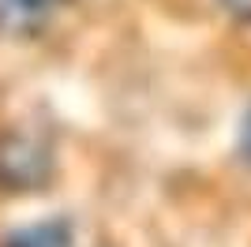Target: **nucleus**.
<instances>
[{
    "instance_id": "obj_4",
    "label": "nucleus",
    "mask_w": 251,
    "mask_h": 247,
    "mask_svg": "<svg viewBox=\"0 0 251 247\" xmlns=\"http://www.w3.org/2000/svg\"><path fill=\"white\" fill-rule=\"evenodd\" d=\"M236 23H251V0H218Z\"/></svg>"
},
{
    "instance_id": "obj_2",
    "label": "nucleus",
    "mask_w": 251,
    "mask_h": 247,
    "mask_svg": "<svg viewBox=\"0 0 251 247\" xmlns=\"http://www.w3.org/2000/svg\"><path fill=\"white\" fill-rule=\"evenodd\" d=\"M72 0H0V34L11 38H30L45 30L49 19Z\"/></svg>"
},
{
    "instance_id": "obj_3",
    "label": "nucleus",
    "mask_w": 251,
    "mask_h": 247,
    "mask_svg": "<svg viewBox=\"0 0 251 247\" xmlns=\"http://www.w3.org/2000/svg\"><path fill=\"white\" fill-rule=\"evenodd\" d=\"M0 247H72V221L49 217V221H34L4 236Z\"/></svg>"
},
{
    "instance_id": "obj_5",
    "label": "nucleus",
    "mask_w": 251,
    "mask_h": 247,
    "mask_svg": "<svg viewBox=\"0 0 251 247\" xmlns=\"http://www.w3.org/2000/svg\"><path fill=\"white\" fill-rule=\"evenodd\" d=\"M240 157L251 165V109L244 113V124H240Z\"/></svg>"
},
{
    "instance_id": "obj_1",
    "label": "nucleus",
    "mask_w": 251,
    "mask_h": 247,
    "mask_svg": "<svg viewBox=\"0 0 251 247\" xmlns=\"http://www.w3.org/2000/svg\"><path fill=\"white\" fill-rule=\"evenodd\" d=\"M52 176L49 146L34 135H4L0 139V187L4 191H38Z\"/></svg>"
}]
</instances>
